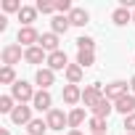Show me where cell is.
I'll use <instances>...</instances> for the list:
<instances>
[{
  "mask_svg": "<svg viewBox=\"0 0 135 135\" xmlns=\"http://www.w3.org/2000/svg\"><path fill=\"white\" fill-rule=\"evenodd\" d=\"M106 98V88H101V82H93V85H88L85 90H82V103L93 111L101 101Z\"/></svg>",
  "mask_w": 135,
  "mask_h": 135,
  "instance_id": "cell-1",
  "label": "cell"
},
{
  "mask_svg": "<svg viewBox=\"0 0 135 135\" xmlns=\"http://www.w3.org/2000/svg\"><path fill=\"white\" fill-rule=\"evenodd\" d=\"M24 53H21V45L19 42H8L3 50H0V61H3V66H13V64H21Z\"/></svg>",
  "mask_w": 135,
  "mask_h": 135,
  "instance_id": "cell-2",
  "label": "cell"
},
{
  "mask_svg": "<svg viewBox=\"0 0 135 135\" xmlns=\"http://www.w3.org/2000/svg\"><path fill=\"white\" fill-rule=\"evenodd\" d=\"M16 42L24 45V50H27V48H35V45H40V32H37L35 27H21L19 35H16Z\"/></svg>",
  "mask_w": 135,
  "mask_h": 135,
  "instance_id": "cell-3",
  "label": "cell"
},
{
  "mask_svg": "<svg viewBox=\"0 0 135 135\" xmlns=\"http://www.w3.org/2000/svg\"><path fill=\"white\" fill-rule=\"evenodd\" d=\"M11 95H13V101H16V103L35 101V90H32V85H29V82H24V80H19V82L11 88Z\"/></svg>",
  "mask_w": 135,
  "mask_h": 135,
  "instance_id": "cell-4",
  "label": "cell"
},
{
  "mask_svg": "<svg viewBox=\"0 0 135 135\" xmlns=\"http://www.w3.org/2000/svg\"><path fill=\"white\" fill-rule=\"evenodd\" d=\"M45 122H48L50 130H64V127H69V114H64L61 109H50Z\"/></svg>",
  "mask_w": 135,
  "mask_h": 135,
  "instance_id": "cell-5",
  "label": "cell"
},
{
  "mask_svg": "<svg viewBox=\"0 0 135 135\" xmlns=\"http://www.w3.org/2000/svg\"><path fill=\"white\" fill-rule=\"evenodd\" d=\"M48 69H53V72H66L69 69V58H66V53L64 50H56V53H48Z\"/></svg>",
  "mask_w": 135,
  "mask_h": 135,
  "instance_id": "cell-6",
  "label": "cell"
},
{
  "mask_svg": "<svg viewBox=\"0 0 135 135\" xmlns=\"http://www.w3.org/2000/svg\"><path fill=\"white\" fill-rule=\"evenodd\" d=\"M114 111H119V114H124V117L135 114V95H132V93H124L122 98H117V101H114Z\"/></svg>",
  "mask_w": 135,
  "mask_h": 135,
  "instance_id": "cell-7",
  "label": "cell"
},
{
  "mask_svg": "<svg viewBox=\"0 0 135 135\" xmlns=\"http://www.w3.org/2000/svg\"><path fill=\"white\" fill-rule=\"evenodd\" d=\"M32 109L48 114V111L53 109V98H50V93H48V90H37V93H35V101H32Z\"/></svg>",
  "mask_w": 135,
  "mask_h": 135,
  "instance_id": "cell-8",
  "label": "cell"
},
{
  "mask_svg": "<svg viewBox=\"0 0 135 135\" xmlns=\"http://www.w3.org/2000/svg\"><path fill=\"white\" fill-rule=\"evenodd\" d=\"M11 122H13V124H29V122H32V106L19 103V106L13 109V114H11Z\"/></svg>",
  "mask_w": 135,
  "mask_h": 135,
  "instance_id": "cell-9",
  "label": "cell"
},
{
  "mask_svg": "<svg viewBox=\"0 0 135 135\" xmlns=\"http://www.w3.org/2000/svg\"><path fill=\"white\" fill-rule=\"evenodd\" d=\"M35 82L40 85V90H48V88L56 82V72L48 69V66H42V69H37V74H35Z\"/></svg>",
  "mask_w": 135,
  "mask_h": 135,
  "instance_id": "cell-10",
  "label": "cell"
},
{
  "mask_svg": "<svg viewBox=\"0 0 135 135\" xmlns=\"http://www.w3.org/2000/svg\"><path fill=\"white\" fill-rule=\"evenodd\" d=\"M127 88H130L127 82H122V80H114L111 85H106V98H109V101L114 103L117 98H122V95L127 93Z\"/></svg>",
  "mask_w": 135,
  "mask_h": 135,
  "instance_id": "cell-11",
  "label": "cell"
},
{
  "mask_svg": "<svg viewBox=\"0 0 135 135\" xmlns=\"http://www.w3.org/2000/svg\"><path fill=\"white\" fill-rule=\"evenodd\" d=\"M40 48H42L45 53H56V50H61V48H58V35H56V32H45V35H40Z\"/></svg>",
  "mask_w": 135,
  "mask_h": 135,
  "instance_id": "cell-12",
  "label": "cell"
},
{
  "mask_svg": "<svg viewBox=\"0 0 135 135\" xmlns=\"http://www.w3.org/2000/svg\"><path fill=\"white\" fill-rule=\"evenodd\" d=\"M69 27H72L69 16H61V13H56V16L50 19V32H56V35H66V32H69Z\"/></svg>",
  "mask_w": 135,
  "mask_h": 135,
  "instance_id": "cell-13",
  "label": "cell"
},
{
  "mask_svg": "<svg viewBox=\"0 0 135 135\" xmlns=\"http://www.w3.org/2000/svg\"><path fill=\"white\" fill-rule=\"evenodd\" d=\"M24 61L27 64H42V61H48V53L40 45H35V48H27L24 50Z\"/></svg>",
  "mask_w": 135,
  "mask_h": 135,
  "instance_id": "cell-14",
  "label": "cell"
},
{
  "mask_svg": "<svg viewBox=\"0 0 135 135\" xmlns=\"http://www.w3.org/2000/svg\"><path fill=\"white\" fill-rule=\"evenodd\" d=\"M64 101L69 103V106L80 103V101H82V90H80L77 85H64Z\"/></svg>",
  "mask_w": 135,
  "mask_h": 135,
  "instance_id": "cell-15",
  "label": "cell"
},
{
  "mask_svg": "<svg viewBox=\"0 0 135 135\" xmlns=\"http://www.w3.org/2000/svg\"><path fill=\"white\" fill-rule=\"evenodd\" d=\"M37 13H40V11H37L35 6H24V8L19 11V21H21L24 27H32V21L37 19Z\"/></svg>",
  "mask_w": 135,
  "mask_h": 135,
  "instance_id": "cell-16",
  "label": "cell"
},
{
  "mask_svg": "<svg viewBox=\"0 0 135 135\" xmlns=\"http://www.w3.org/2000/svg\"><path fill=\"white\" fill-rule=\"evenodd\" d=\"M69 21H72V27H85V24L90 21V13H88L85 8H74V11L69 13Z\"/></svg>",
  "mask_w": 135,
  "mask_h": 135,
  "instance_id": "cell-17",
  "label": "cell"
},
{
  "mask_svg": "<svg viewBox=\"0 0 135 135\" xmlns=\"http://www.w3.org/2000/svg\"><path fill=\"white\" fill-rule=\"evenodd\" d=\"M111 21H114L117 27H124L127 21H132V11H130V8H122V6H119V8H117V11L111 13Z\"/></svg>",
  "mask_w": 135,
  "mask_h": 135,
  "instance_id": "cell-18",
  "label": "cell"
},
{
  "mask_svg": "<svg viewBox=\"0 0 135 135\" xmlns=\"http://www.w3.org/2000/svg\"><path fill=\"white\" fill-rule=\"evenodd\" d=\"M64 74H66V80H69V85H80V80H82L85 69H82L80 64H69V69H66Z\"/></svg>",
  "mask_w": 135,
  "mask_h": 135,
  "instance_id": "cell-19",
  "label": "cell"
},
{
  "mask_svg": "<svg viewBox=\"0 0 135 135\" xmlns=\"http://www.w3.org/2000/svg\"><path fill=\"white\" fill-rule=\"evenodd\" d=\"M114 111V103L109 101V98H103L95 109H93V117H101V119H109V114Z\"/></svg>",
  "mask_w": 135,
  "mask_h": 135,
  "instance_id": "cell-20",
  "label": "cell"
},
{
  "mask_svg": "<svg viewBox=\"0 0 135 135\" xmlns=\"http://www.w3.org/2000/svg\"><path fill=\"white\" fill-rule=\"evenodd\" d=\"M48 130H50V127H48L45 119H32V122L27 124V132H29V135H45Z\"/></svg>",
  "mask_w": 135,
  "mask_h": 135,
  "instance_id": "cell-21",
  "label": "cell"
},
{
  "mask_svg": "<svg viewBox=\"0 0 135 135\" xmlns=\"http://www.w3.org/2000/svg\"><path fill=\"white\" fill-rule=\"evenodd\" d=\"M77 64L82 66V69L93 66V64H95V53H93V50H77Z\"/></svg>",
  "mask_w": 135,
  "mask_h": 135,
  "instance_id": "cell-22",
  "label": "cell"
},
{
  "mask_svg": "<svg viewBox=\"0 0 135 135\" xmlns=\"http://www.w3.org/2000/svg\"><path fill=\"white\" fill-rule=\"evenodd\" d=\"M82 122H85V109H80V106H77V109H72V111H69V127H72V130H77Z\"/></svg>",
  "mask_w": 135,
  "mask_h": 135,
  "instance_id": "cell-23",
  "label": "cell"
},
{
  "mask_svg": "<svg viewBox=\"0 0 135 135\" xmlns=\"http://www.w3.org/2000/svg\"><path fill=\"white\" fill-rule=\"evenodd\" d=\"M0 82L3 85H16L19 80H16V72H13V66H3V69H0Z\"/></svg>",
  "mask_w": 135,
  "mask_h": 135,
  "instance_id": "cell-24",
  "label": "cell"
},
{
  "mask_svg": "<svg viewBox=\"0 0 135 135\" xmlns=\"http://www.w3.org/2000/svg\"><path fill=\"white\" fill-rule=\"evenodd\" d=\"M13 109H16V101H13V95H0V114H13Z\"/></svg>",
  "mask_w": 135,
  "mask_h": 135,
  "instance_id": "cell-25",
  "label": "cell"
},
{
  "mask_svg": "<svg viewBox=\"0 0 135 135\" xmlns=\"http://www.w3.org/2000/svg\"><path fill=\"white\" fill-rule=\"evenodd\" d=\"M88 127H90V135H93V132H106V119L90 117V119H88Z\"/></svg>",
  "mask_w": 135,
  "mask_h": 135,
  "instance_id": "cell-26",
  "label": "cell"
},
{
  "mask_svg": "<svg viewBox=\"0 0 135 135\" xmlns=\"http://www.w3.org/2000/svg\"><path fill=\"white\" fill-rule=\"evenodd\" d=\"M77 50H93L95 53V40L93 37H77Z\"/></svg>",
  "mask_w": 135,
  "mask_h": 135,
  "instance_id": "cell-27",
  "label": "cell"
},
{
  "mask_svg": "<svg viewBox=\"0 0 135 135\" xmlns=\"http://www.w3.org/2000/svg\"><path fill=\"white\" fill-rule=\"evenodd\" d=\"M40 13H53L56 11V0H37V6H35Z\"/></svg>",
  "mask_w": 135,
  "mask_h": 135,
  "instance_id": "cell-28",
  "label": "cell"
},
{
  "mask_svg": "<svg viewBox=\"0 0 135 135\" xmlns=\"http://www.w3.org/2000/svg\"><path fill=\"white\" fill-rule=\"evenodd\" d=\"M21 8H24V6L19 3V0H3V11H6V13H19Z\"/></svg>",
  "mask_w": 135,
  "mask_h": 135,
  "instance_id": "cell-29",
  "label": "cell"
},
{
  "mask_svg": "<svg viewBox=\"0 0 135 135\" xmlns=\"http://www.w3.org/2000/svg\"><path fill=\"white\" fill-rule=\"evenodd\" d=\"M124 132H135V114L124 117Z\"/></svg>",
  "mask_w": 135,
  "mask_h": 135,
  "instance_id": "cell-30",
  "label": "cell"
},
{
  "mask_svg": "<svg viewBox=\"0 0 135 135\" xmlns=\"http://www.w3.org/2000/svg\"><path fill=\"white\" fill-rule=\"evenodd\" d=\"M130 93H132V95H135V77H132V80H130Z\"/></svg>",
  "mask_w": 135,
  "mask_h": 135,
  "instance_id": "cell-31",
  "label": "cell"
},
{
  "mask_svg": "<svg viewBox=\"0 0 135 135\" xmlns=\"http://www.w3.org/2000/svg\"><path fill=\"white\" fill-rule=\"evenodd\" d=\"M0 135H11V132H8V130H6V127H0Z\"/></svg>",
  "mask_w": 135,
  "mask_h": 135,
  "instance_id": "cell-32",
  "label": "cell"
},
{
  "mask_svg": "<svg viewBox=\"0 0 135 135\" xmlns=\"http://www.w3.org/2000/svg\"><path fill=\"white\" fill-rule=\"evenodd\" d=\"M69 135H82V132L80 130H69Z\"/></svg>",
  "mask_w": 135,
  "mask_h": 135,
  "instance_id": "cell-33",
  "label": "cell"
},
{
  "mask_svg": "<svg viewBox=\"0 0 135 135\" xmlns=\"http://www.w3.org/2000/svg\"><path fill=\"white\" fill-rule=\"evenodd\" d=\"M93 135H106V132H93Z\"/></svg>",
  "mask_w": 135,
  "mask_h": 135,
  "instance_id": "cell-34",
  "label": "cell"
},
{
  "mask_svg": "<svg viewBox=\"0 0 135 135\" xmlns=\"http://www.w3.org/2000/svg\"><path fill=\"white\" fill-rule=\"evenodd\" d=\"M132 24H135V11H132Z\"/></svg>",
  "mask_w": 135,
  "mask_h": 135,
  "instance_id": "cell-35",
  "label": "cell"
},
{
  "mask_svg": "<svg viewBox=\"0 0 135 135\" xmlns=\"http://www.w3.org/2000/svg\"><path fill=\"white\" fill-rule=\"evenodd\" d=\"M124 135H135V132H124Z\"/></svg>",
  "mask_w": 135,
  "mask_h": 135,
  "instance_id": "cell-36",
  "label": "cell"
}]
</instances>
